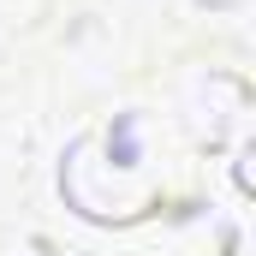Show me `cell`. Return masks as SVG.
Here are the masks:
<instances>
[{
	"instance_id": "1",
	"label": "cell",
	"mask_w": 256,
	"mask_h": 256,
	"mask_svg": "<svg viewBox=\"0 0 256 256\" xmlns=\"http://www.w3.org/2000/svg\"><path fill=\"white\" fill-rule=\"evenodd\" d=\"M114 167H137V120H120V131H114Z\"/></svg>"
},
{
	"instance_id": "2",
	"label": "cell",
	"mask_w": 256,
	"mask_h": 256,
	"mask_svg": "<svg viewBox=\"0 0 256 256\" xmlns=\"http://www.w3.org/2000/svg\"><path fill=\"white\" fill-rule=\"evenodd\" d=\"M208 6H232V0H208Z\"/></svg>"
}]
</instances>
